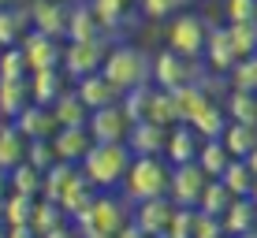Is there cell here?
<instances>
[{
    "instance_id": "ba28073f",
    "label": "cell",
    "mask_w": 257,
    "mask_h": 238,
    "mask_svg": "<svg viewBox=\"0 0 257 238\" xmlns=\"http://www.w3.org/2000/svg\"><path fill=\"white\" fill-rule=\"evenodd\" d=\"M86 130L93 134L97 145H123L131 134V116L123 112V104H104V108L90 112Z\"/></svg>"
},
{
    "instance_id": "7a4b0ae2",
    "label": "cell",
    "mask_w": 257,
    "mask_h": 238,
    "mask_svg": "<svg viewBox=\"0 0 257 238\" xmlns=\"http://www.w3.org/2000/svg\"><path fill=\"white\" fill-rule=\"evenodd\" d=\"M168 182H172V164L164 156H135L127 179L119 182V193L131 205H142L153 197H168Z\"/></svg>"
},
{
    "instance_id": "2e32d148",
    "label": "cell",
    "mask_w": 257,
    "mask_h": 238,
    "mask_svg": "<svg viewBox=\"0 0 257 238\" xmlns=\"http://www.w3.org/2000/svg\"><path fill=\"white\" fill-rule=\"evenodd\" d=\"M97 142L86 127H60L56 138H52V149H56V160L60 164H82L86 153H90Z\"/></svg>"
},
{
    "instance_id": "d4e9b609",
    "label": "cell",
    "mask_w": 257,
    "mask_h": 238,
    "mask_svg": "<svg viewBox=\"0 0 257 238\" xmlns=\"http://www.w3.org/2000/svg\"><path fill=\"white\" fill-rule=\"evenodd\" d=\"M220 223H224V234H227V238L250 234V231H257V205H253L250 197H235L231 208L220 216Z\"/></svg>"
},
{
    "instance_id": "f6af8a7d",
    "label": "cell",
    "mask_w": 257,
    "mask_h": 238,
    "mask_svg": "<svg viewBox=\"0 0 257 238\" xmlns=\"http://www.w3.org/2000/svg\"><path fill=\"white\" fill-rule=\"evenodd\" d=\"M190 238H224V223H220L216 216H205L198 208V212H194V231H190Z\"/></svg>"
},
{
    "instance_id": "603a6c76",
    "label": "cell",
    "mask_w": 257,
    "mask_h": 238,
    "mask_svg": "<svg viewBox=\"0 0 257 238\" xmlns=\"http://www.w3.org/2000/svg\"><path fill=\"white\" fill-rule=\"evenodd\" d=\"M30 78H0V119L12 123L30 108Z\"/></svg>"
},
{
    "instance_id": "44dd1931",
    "label": "cell",
    "mask_w": 257,
    "mask_h": 238,
    "mask_svg": "<svg viewBox=\"0 0 257 238\" xmlns=\"http://www.w3.org/2000/svg\"><path fill=\"white\" fill-rule=\"evenodd\" d=\"M75 93L82 97V104H86L90 112L104 108V104H119V101H123V90H116V86H112L101 71H97V75H86V78H78V82H75Z\"/></svg>"
},
{
    "instance_id": "8fae6325",
    "label": "cell",
    "mask_w": 257,
    "mask_h": 238,
    "mask_svg": "<svg viewBox=\"0 0 257 238\" xmlns=\"http://www.w3.org/2000/svg\"><path fill=\"white\" fill-rule=\"evenodd\" d=\"M23 56H26V71H49V67H64V41L45 38V34L30 30L23 38Z\"/></svg>"
},
{
    "instance_id": "6125c7cd",
    "label": "cell",
    "mask_w": 257,
    "mask_h": 238,
    "mask_svg": "<svg viewBox=\"0 0 257 238\" xmlns=\"http://www.w3.org/2000/svg\"><path fill=\"white\" fill-rule=\"evenodd\" d=\"M131 4H138V0H131Z\"/></svg>"
},
{
    "instance_id": "3957f363",
    "label": "cell",
    "mask_w": 257,
    "mask_h": 238,
    "mask_svg": "<svg viewBox=\"0 0 257 238\" xmlns=\"http://www.w3.org/2000/svg\"><path fill=\"white\" fill-rule=\"evenodd\" d=\"M131 212H135V205H131L119 190H101V193H97V201L90 205V212H86L82 219H71V223L78 227V234H82V238H97V234L116 238L123 227L131 223Z\"/></svg>"
},
{
    "instance_id": "4fadbf2b",
    "label": "cell",
    "mask_w": 257,
    "mask_h": 238,
    "mask_svg": "<svg viewBox=\"0 0 257 238\" xmlns=\"http://www.w3.org/2000/svg\"><path fill=\"white\" fill-rule=\"evenodd\" d=\"M175 201L172 197H153V201H142V205H135V212H131V219L146 231L149 238L153 234H164L168 227H172V219H175Z\"/></svg>"
},
{
    "instance_id": "1f68e13d",
    "label": "cell",
    "mask_w": 257,
    "mask_h": 238,
    "mask_svg": "<svg viewBox=\"0 0 257 238\" xmlns=\"http://www.w3.org/2000/svg\"><path fill=\"white\" fill-rule=\"evenodd\" d=\"M220 182L231 190V197H250V190H253L257 179H253V171H250L246 160H231L224 167V175H220Z\"/></svg>"
},
{
    "instance_id": "4dcf8cb0",
    "label": "cell",
    "mask_w": 257,
    "mask_h": 238,
    "mask_svg": "<svg viewBox=\"0 0 257 238\" xmlns=\"http://www.w3.org/2000/svg\"><path fill=\"white\" fill-rule=\"evenodd\" d=\"M235 156L224 149V142L220 138H209V142H201V149H198V167L209 175V179H220L224 175V167L231 164Z\"/></svg>"
},
{
    "instance_id": "74e56055",
    "label": "cell",
    "mask_w": 257,
    "mask_h": 238,
    "mask_svg": "<svg viewBox=\"0 0 257 238\" xmlns=\"http://www.w3.org/2000/svg\"><path fill=\"white\" fill-rule=\"evenodd\" d=\"M149 123H161V127H175V123H179V108H175L172 90H153V104H149Z\"/></svg>"
},
{
    "instance_id": "03108f58",
    "label": "cell",
    "mask_w": 257,
    "mask_h": 238,
    "mask_svg": "<svg viewBox=\"0 0 257 238\" xmlns=\"http://www.w3.org/2000/svg\"><path fill=\"white\" fill-rule=\"evenodd\" d=\"M224 238H227V234H224Z\"/></svg>"
},
{
    "instance_id": "484cf974",
    "label": "cell",
    "mask_w": 257,
    "mask_h": 238,
    "mask_svg": "<svg viewBox=\"0 0 257 238\" xmlns=\"http://www.w3.org/2000/svg\"><path fill=\"white\" fill-rule=\"evenodd\" d=\"M224 112H227V123H250V127H257V93H250V90H231V86H227Z\"/></svg>"
},
{
    "instance_id": "db71d44e",
    "label": "cell",
    "mask_w": 257,
    "mask_h": 238,
    "mask_svg": "<svg viewBox=\"0 0 257 238\" xmlns=\"http://www.w3.org/2000/svg\"><path fill=\"white\" fill-rule=\"evenodd\" d=\"M250 201H253V205H257V182H253V190H250Z\"/></svg>"
},
{
    "instance_id": "91938a15",
    "label": "cell",
    "mask_w": 257,
    "mask_h": 238,
    "mask_svg": "<svg viewBox=\"0 0 257 238\" xmlns=\"http://www.w3.org/2000/svg\"><path fill=\"white\" fill-rule=\"evenodd\" d=\"M64 4H78V0H64Z\"/></svg>"
},
{
    "instance_id": "8d00e7d4",
    "label": "cell",
    "mask_w": 257,
    "mask_h": 238,
    "mask_svg": "<svg viewBox=\"0 0 257 238\" xmlns=\"http://www.w3.org/2000/svg\"><path fill=\"white\" fill-rule=\"evenodd\" d=\"M153 90L157 86L153 82H146V86H138V90H127L123 93V112L131 116V123H142V119H149V104H153Z\"/></svg>"
},
{
    "instance_id": "7c38bea8",
    "label": "cell",
    "mask_w": 257,
    "mask_h": 238,
    "mask_svg": "<svg viewBox=\"0 0 257 238\" xmlns=\"http://www.w3.org/2000/svg\"><path fill=\"white\" fill-rule=\"evenodd\" d=\"M201 64H205V71H209V75H220V78H227V75L235 71L238 56H235L231 38H227L224 26H212V30H209L205 52H201Z\"/></svg>"
},
{
    "instance_id": "9a60e30c",
    "label": "cell",
    "mask_w": 257,
    "mask_h": 238,
    "mask_svg": "<svg viewBox=\"0 0 257 238\" xmlns=\"http://www.w3.org/2000/svg\"><path fill=\"white\" fill-rule=\"evenodd\" d=\"M198 149H201V138L194 134L190 123H175V127H168L164 160L172 164V167H179V164H194V160H198Z\"/></svg>"
},
{
    "instance_id": "7dc6e473",
    "label": "cell",
    "mask_w": 257,
    "mask_h": 238,
    "mask_svg": "<svg viewBox=\"0 0 257 238\" xmlns=\"http://www.w3.org/2000/svg\"><path fill=\"white\" fill-rule=\"evenodd\" d=\"M41 238H82V234H78V227L67 219V223H60V227H52V231H45Z\"/></svg>"
},
{
    "instance_id": "6f0895ef",
    "label": "cell",
    "mask_w": 257,
    "mask_h": 238,
    "mask_svg": "<svg viewBox=\"0 0 257 238\" xmlns=\"http://www.w3.org/2000/svg\"><path fill=\"white\" fill-rule=\"evenodd\" d=\"M242 238H257V231H250V234H242Z\"/></svg>"
},
{
    "instance_id": "9c48e42d",
    "label": "cell",
    "mask_w": 257,
    "mask_h": 238,
    "mask_svg": "<svg viewBox=\"0 0 257 238\" xmlns=\"http://www.w3.org/2000/svg\"><path fill=\"white\" fill-rule=\"evenodd\" d=\"M205 186H209V175L198 167V160H194V164H179V167H172L168 197H172L179 208H198V201H201V193H205Z\"/></svg>"
},
{
    "instance_id": "e0dca14e",
    "label": "cell",
    "mask_w": 257,
    "mask_h": 238,
    "mask_svg": "<svg viewBox=\"0 0 257 238\" xmlns=\"http://www.w3.org/2000/svg\"><path fill=\"white\" fill-rule=\"evenodd\" d=\"M164 142H168V127L161 123H131V134H127V149L131 156H164Z\"/></svg>"
},
{
    "instance_id": "816d5d0a",
    "label": "cell",
    "mask_w": 257,
    "mask_h": 238,
    "mask_svg": "<svg viewBox=\"0 0 257 238\" xmlns=\"http://www.w3.org/2000/svg\"><path fill=\"white\" fill-rule=\"evenodd\" d=\"M246 164H250V171H253V179H257V149H253L250 156H246Z\"/></svg>"
},
{
    "instance_id": "f5cc1de1",
    "label": "cell",
    "mask_w": 257,
    "mask_h": 238,
    "mask_svg": "<svg viewBox=\"0 0 257 238\" xmlns=\"http://www.w3.org/2000/svg\"><path fill=\"white\" fill-rule=\"evenodd\" d=\"M0 238H8V223H4V216H0Z\"/></svg>"
},
{
    "instance_id": "f35d334b",
    "label": "cell",
    "mask_w": 257,
    "mask_h": 238,
    "mask_svg": "<svg viewBox=\"0 0 257 238\" xmlns=\"http://www.w3.org/2000/svg\"><path fill=\"white\" fill-rule=\"evenodd\" d=\"M135 8L142 12V19H149V23H168L172 15L187 12V0H138Z\"/></svg>"
},
{
    "instance_id": "f1b7e54d",
    "label": "cell",
    "mask_w": 257,
    "mask_h": 238,
    "mask_svg": "<svg viewBox=\"0 0 257 238\" xmlns=\"http://www.w3.org/2000/svg\"><path fill=\"white\" fill-rule=\"evenodd\" d=\"M26 138L19 134V127L15 123H4L0 127V171H12L15 164L26 160Z\"/></svg>"
},
{
    "instance_id": "7402d4cb",
    "label": "cell",
    "mask_w": 257,
    "mask_h": 238,
    "mask_svg": "<svg viewBox=\"0 0 257 238\" xmlns=\"http://www.w3.org/2000/svg\"><path fill=\"white\" fill-rule=\"evenodd\" d=\"M194 127V134L201 138V142H209V138H220L227 130V112H224V101H212V97H205V101L198 104V112L187 119Z\"/></svg>"
},
{
    "instance_id": "52a82bcc",
    "label": "cell",
    "mask_w": 257,
    "mask_h": 238,
    "mask_svg": "<svg viewBox=\"0 0 257 238\" xmlns=\"http://www.w3.org/2000/svg\"><path fill=\"white\" fill-rule=\"evenodd\" d=\"M112 49V38L101 34V38H90V41H64V71L71 82L86 75H97L104 67V56Z\"/></svg>"
},
{
    "instance_id": "5b68a950",
    "label": "cell",
    "mask_w": 257,
    "mask_h": 238,
    "mask_svg": "<svg viewBox=\"0 0 257 238\" xmlns=\"http://www.w3.org/2000/svg\"><path fill=\"white\" fill-rule=\"evenodd\" d=\"M209 30L212 23L205 15L198 12H179L168 19V30H164V45L172 52H179V56H190V60H201V52H205V41H209Z\"/></svg>"
},
{
    "instance_id": "d6986e66",
    "label": "cell",
    "mask_w": 257,
    "mask_h": 238,
    "mask_svg": "<svg viewBox=\"0 0 257 238\" xmlns=\"http://www.w3.org/2000/svg\"><path fill=\"white\" fill-rule=\"evenodd\" d=\"M97 23H101V34H108V38H119L123 30L131 26L135 19V4L131 0H90Z\"/></svg>"
},
{
    "instance_id": "ee69618b",
    "label": "cell",
    "mask_w": 257,
    "mask_h": 238,
    "mask_svg": "<svg viewBox=\"0 0 257 238\" xmlns=\"http://www.w3.org/2000/svg\"><path fill=\"white\" fill-rule=\"evenodd\" d=\"M224 23H257V0H224Z\"/></svg>"
},
{
    "instance_id": "c3c4849f",
    "label": "cell",
    "mask_w": 257,
    "mask_h": 238,
    "mask_svg": "<svg viewBox=\"0 0 257 238\" xmlns=\"http://www.w3.org/2000/svg\"><path fill=\"white\" fill-rule=\"evenodd\" d=\"M8 238H41V234L30 223H23V227H8Z\"/></svg>"
},
{
    "instance_id": "681fc988",
    "label": "cell",
    "mask_w": 257,
    "mask_h": 238,
    "mask_svg": "<svg viewBox=\"0 0 257 238\" xmlns=\"http://www.w3.org/2000/svg\"><path fill=\"white\" fill-rule=\"evenodd\" d=\"M116 238H149V234H146V231H142V227L135 223V219H131V223H127V227H123V231H119Z\"/></svg>"
},
{
    "instance_id": "83f0119b",
    "label": "cell",
    "mask_w": 257,
    "mask_h": 238,
    "mask_svg": "<svg viewBox=\"0 0 257 238\" xmlns=\"http://www.w3.org/2000/svg\"><path fill=\"white\" fill-rule=\"evenodd\" d=\"M220 142H224V149L235 156V160H246V156L257 149V127H250V123H227V130L220 134Z\"/></svg>"
},
{
    "instance_id": "bcb514c9",
    "label": "cell",
    "mask_w": 257,
    "mask_h": 238,
    "mask_svg": "<svg viewBox=\"0 0 257 238\" xmlns=\"http://www.w3.org/2000/svg\"><path fill=\"white\" fill-rule=\"evenodd\" d=\"M194 212H198V208H175V219H172V227H168V234H172V238H190Z\"/></svg>"
},
{
    "instance_id": "680465c9",
    "label": "cell",
    "mask_w": 257,
    "mask_h": 238,
    "mask_svg": "<svg viewBox=\"0 0 257 238\" xmlns=\"http://www.w3.org/2000/svg\"><path fill=\"white\" fill-rule=\"evenodd\" d=\"M19 4H26V8H30V4H34V0H19Z\"/></svg>"
},
{
    "instance_id": "d6a6232c",
    "label": "cell",
    "mask_w": 257,
    "mask_h": 238,
    "mask_svg": "<svg viewBox=\"0 0 257 238\" xmlns=\"http://www.w3.org/2000/svg\"><path fill=\"white\" fill-rule=\"evenodd\" d=\"M34 205L38 197H26V193H8V201L0 205V216H4L8 227H23L34 219Z\"/></svg>"
},
{
    "instance_id": "11a10c76",
    "label": "cell",
    "mask_w": 257,
    "mask_h": 238,
    "mask_svg": "<svg viewBox=\"0 0 257 238\" xmlns=\"http://www.w3.org/2000/svg\"><path fill=\"white\" fill-rule=\"evenodd\" d=\"M12 4H19V0H0V8H12Z\"/></svg>"
},
{
    "instance_id": "60d3db41",
    "label": "cell",
    "mask_w": 257,
    "mask_h": 238,
    "mask_svg": "<svg viewBox=\"0 0 257 238\" xmlns=\"http://www.w3.org/2000/svg\"><path fill=\"white\" fill-rule=\"evenodd\" d=\"M227 86H231V90H250V93H257V56L238 60L235 71L227 75Z\"/></svg>"
},
{
    "instance_id": "be15d7a7",
    "label": "cell",
    "mask_w": 257,
    "mask_h": 238,
    "mask_svg": "<svg viewBox=\"0 0 257 238\" xmlns=\"http://www.w3.org/2000/svg\"><path fill=\"white\" fill-rule=\"evenodd\" d=\"M0 127H4V119H0Z\"/></svg>"
},
{
    "instance_id": "277c9868",
    "label": "cell",
    "mask_w": 257,
    "mask_h": 238,
    "mask_svg": "<svg viewBox=\"0 0 257 238\" xmlns=\"http://www.w3.org/2000/svg\"><path fill=\"white\" fill-rule=\"evenodd\" d=\"M131 160H135V156H131L127 142L123 145H93L78 167H82V175L97 190H119V182L127 179Z\"/></svg>"
},
{
    "instance_id": "d590c367",
    "label": "cell",
    "mask_w": 257,
    "mask_h": 238,
    "mask_svg": "<svg viewBox=\"0 0 257 238\" xmlns=\"http://www.w3.org/2000/svg\"><path fill=\"white\" fill-rule=\"evenodd\" d=\"M227 38H231V49L238 60L253 56L257 52V23H224Z\"/></svg>"
},
{
    "instance_id": "836d02e7",
    "label": "cell",
    "mask_w": 257,
    "mask_h": 238,
    "mask_svg": "<svg viewBox=\"0 0 257 238\" xmlns=\"http://www.w3.org/2000/svg\"><path fill=\"white\" fill-rule=\"evenodd\" d=\"M8 179H12V193H26V197H41V179L45 175L38 171L34 164H15L12 171H8Z\"/></svg>"
},
{
    "instance_id": "8992f818",
    "label": "cell",
    "mask_w": 257,
    "mask_h": 238,
    "mask_svg": "<svg viewBox=\"0 0 257 238\" xmlns=\"http://www.w3.org/2000/svg\"><path fill=\"white\" fill-rule=\"evenodd\" d=\"M201 75H205L201 60L179 56V52H172L168 45L161 52H153V86L157 90H183V86L201 82Z\"/></svg>"
},
{
    "instance_id": "cb8c5ba5",
    "label": "cell",
    "mask_w": 257,
    "mask_h": 238,
    "mask_svg": "<svg viewBox=\"0 0 257 238\" xmlns=\"http://www.w3.org/2000/svg\"><path fill=\"white\" fill-rule=\"evenodd\" d=\"M30 30H34V26H30V8H26V4L0 8V49L23 45V38Z\"/></svg>"
},
{
    "instance_id": "ac0fdd59",
    "label": "cell",
    "mask_w": 257,
    "mask_h": 238,
    "mask_svg": "<svg viewBox=\"0 0 257 238\" xmlns=\"http://www.w3.org/2000/svg\"><path fill=\"white\" fill-rule=\"evenodd\" d=\"M12 123L19 127V134L26 138V142H45V138H56V130H60L52 108H45V104H30V108H23V116L12 119Z\"/></svg>"
},
{
    "instance_id": "e7e4bbea",
    "label": "cell",
    "mask_w": 257,
    "mask_h": 238,
    "mask_svg": "<svg viewBox=\"0 0 257 238\" xmlns=\"http://www.w3.org/2000/svg\"><path fill=\"white\" fill-rule=\"evenodd\" d=\"M253 56H257V52H253Z\"/></svg>"
},
{
    "instance_id": "b9f144b4",
    "label": "cell",
    "mask_w": 257,
    "mask_h": 238,
    "mask_svg": "<svg viewBox=\"0 0 257 238\" xmlns=\"http://www.w3.org/2000/svg\"><path fill=\"white\" fill-rule=\"evenodd\" d=\"M0 78H30V71H26V56L23 49H0Z\"/></svg>"
},
{
    "instance_id": "ffe728a7",
    "label": "cell",
    "mask_w": 257,
    "mask_h": 238,
    "mask_svg": "<svg viewBox=\"0 0 257 238\" xmlns=\"http://www.w3.org/2000/svg\"><path fill=\"white\" fill-rule=\"evenodd\" d=\"M78 182H82V167L78 164H52L45 171V179H41V197L52 201V205H60Z\"/></svg>"
},
{
    "instance_id": "f546056e",
    "label": "cell",
    "mask_w": 257,
    "mask_h": 238,
    "mask_svg": "<svg viewBox=\"0 0 257 238\" xmlns=\"http://www.w3.org/2000/svg\"><path fill=\"white\" fill-rule=\"evenodd\" d=\"M52 116H56L60 127H86V123H90V108L82 104V97H78L75 86H71V90L52 104Z\"/></svg>"
},
{
    "instance_id": "4316f807",
    "label": "cell",
    "mask_w": 257,
    "mask_h": 238,
    "mask_svg": "<svg viewBox=\"0 0 257 238\" xmlns=\"http://www.w3.org/2000/svg\"><path fill=\"white\" fill-rule=\"evenodd\" d=\"M90 38H101V23H97L90 0H78V4H71L67 41H90Z\"/></svg>"
},
{
    "instance_id": "6da1fadb",
    "label": "cell",
    "mask_w": 257,
    "mask_h": 238,
    "mask_svg": "<svg viewBox=\"0 0 257 238\" xmlns=\"http://www.w3.org/2000/svg\"><path fill=\"white\" fill-rule=\"evenodd\" d=\"M101 75L123 93L138 90V86L153 82V52H146L142 45H131V41H112Z\"/></svg>"
},
{
    "instance_id": "94428289",
    "label": "cell",
    "mask_w": 257,
    "mask_h": 238,
    "mask_svg": "<svg viewBox=\"0 0 257 238\" xmlns=\"http://www.w3.org/2000/svg\"><path fill=\"white\" fill-rule=\"evenodd\" d=\"M97 238H108V234H97Z\"/></svg>"
},
{
    "instance_id": "ab89813d",
    "label": "cell",
    "mask_w": 257,
    "mask_h": 238,
    "mask_svg": "<svg viewBox=\"0 0 257 238\" xmlns=\"http://www.w3.org/2000/svg\"><path fill=\"white\" fill-rule=\"evenodd\" d=\"M60 223H67L64 208H60V205H52V201H45V197H38V205H34V219H30V227H34L38 234H45V231H52V227H60Z\"/></svg>"
},
{
    "instance_id": "30bf717a",
    "label": "cell",
    "mask_w": 257,
    "mask_h": 238,
    "mask_svg": "<svg viewBox=\"0 0 257 238\" xmlns=\"http://www.w3.org/2000/svg\"><path fill=\"white\" fill-rule=\"evenodd\" d=\"M67 23H71V4H64V0H34L30 4V26L45 38L67 41Z\"/></svg>"
},
{
    "instance_id": "5bb4252c",
    "label": "cell",
    "mask_w": 257,
    "mask_h": 238,
    "mask_svg": "<svg viewBox=\"0 0 257 238\" xmlns=\"http://www.w3.org/2000/svg\"><path fill=\"white\" fill-rule=\"evenodd\" d=\"M71 78L64 67H49V71H34L30 75V101L34 104H45V108H52V104L60 101L67 90H71Z\"/></svg>"
},
{
    "instance_id": "9f6ffc18",
    "label": "cell",
    "mask_w": 257,
    "mask_h": 238,
    "mask_svg": "<svg viewBox=\"0 0 257 238\" xmlns=\"http://www.w3.org/2000/svg\"><path fill=\"white\" fill-rule=\"evenodd\" d=\"M153 238H172V234H168V231H164V234H153Z\"/></svg>"
},
{
    "instance_id": "f907efd6",
    "label": "cell",
    "mask_w": 257,
    "mask_h": 238,
    "mask_svg": "<svg viewBox=\"0 0 257 238\" xmlns=\"http://www.w3.org/2000/svg\"><path fill=\"white\" fill-rule=\"evenodd\" d=\"M8 193H12V179H8V171H0V205L8 201Z\"/></svg>"
},
{
    "instance_id": "7bdbcfd3",
    "label": "cell",
    "mask_w": 257,
    "mask_h": 238,
    "mask_svg": "<svg viewBox=\"0 0 257 238\" xmlns=\"http://www.w3.org/2000/svg\"><path fill=\"white\" fill-rule=\"evenodd\" d=\"M26 164H34L41 175H45L52 164H60V160H56V149H52V138H45V142H30V145H26Z\"/></svg>"
},
{
    "instance_id": "e575fe53",
    "label": "cell",
    "mask_w": 257,
    "mask_h": 238,
    "mask_svg": "<svg viewBox=\"0 0 257 238\" xmlns=\"http://www.w3.org/2000/svg\"><path fill=\"white\" fill-rule=\"evenodd\" d=\"M231 190H227L224 186V182H220V179H209V186H205V193H201V201H198V208H201V212H205V216H224L227 212V208H231Z\"/></svg>"
}]
</instances>
